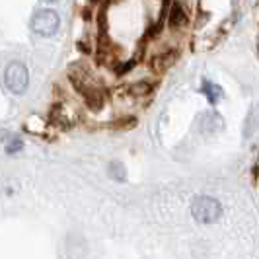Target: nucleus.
Masks as SVG:
<instances>
[{
  "mask_svg": "<svg viewBox=\"0 0 259 259\" xmlns=\"http://www.w3.org/2000/svg\"><path fill=\"white\" fill-rule=\"evenodd\" d=\"M59 16L55 10H39L31 18V29L39 35H53L59 29Z\"/></svg>",
  "mask_w": 259,
  "mask_h": 259,
  "instance_id": "obj_4",
  "label": "nucleus"
},
{
  "mask_svg": "<svg viewBox=\"0 0 259 259\" xmlns=\"http://www.w3.org/2000/svg\"><path fill=\"white\" fill-rule=\"evenodd\" d=\"M107 171H109V178H111V180H115V182H125V180H127L125 166H123V164H119V162H111V164H109V168H107Z\"/></svg>",
  "mask_w": 259,
  "mask_h": 259,
  "instance_id": "obj_10",
  "label": "nucleus"
},
{
  "mask_svg": "<svg viewBox=\"0 0 259 259\" xmlns=\"http://www.w3.org/2000/svg\"><path fill=\"white\" fill-rule=\"evenodd\" d=\"M131 92H133V96H146L152 92V86L148 82H137L131 86Z\"/></svg>",
  "mask_w": 259,
  "mask_h": 259,
  "instance_id": "obj_11",
  "label": "nucleus"
},
{
  "mask_svg": "<svg viewBox=\"0 0 259 259\" xmlns=\"http://www.w3.org/2000/svg\"><path fill=\"white\" fill-rule=\"evenodd\" d=\"M4 84L14 94H24L27 84H29V74H27L26 65L14 61V63L6 66V70H4Z\"/></svg>",
  "mask_w": 259,
  "mask_h": 259,
  "instance_id": "obj_3",
  "label": "nucleus"
},
{
  "mask_svg": "<svg viewBox=\"0 0 259 259\" xmlns=\"http://www.w3.org/2000/svg\"><path fill=\"white\" fill-rule=\"evenodd\" d=\"M191 214L195 217L197 222H203V224H212L221 219L222 207L221 203L212 197H197L191 205Z\"/></svg>",
  "mask_w": 259,
  "mask_h": 259,
  "instance_id": "obj_2",
  "label": "nucleus"
},
{
  "mask_svg": "<svg viewBox=\"0 0 259 259\" xmlns=\"http://www.w3.org/2000/svg\"><path fill=\"white\" fill-rule=\"evenodd\" d=\"M199 129L205 135H212V133H219L222 129V117L208 111V113H203L201 115V121H199Z\"/></svg>",
  "mask_w": 259,
  "mask_h": 259,
  "instance_id": "obj_6",
  "label": "nucleus"
},
{
  "mask_svg": "<svg viewBox=\"0 0 259 259\" xmlns=\"http://www.w3.org/2000/svg\"><path fill=\"white\" fill-rule=\"evenodd\" d=\"M22 148V141L20 139H14L12 143L8 144V152H16V150H20Z\"/></svg>",
  "mask_w": 259,
  "mask_h": 259,
  "instance_id": "obj_12",
  "label": "nucleus"
},
{
  "mask_svg": "<svg viewBox=\"0 0 259 259\" xmlns=\"http://www.w3.org/2000/svg\"><path fill=\"white\" fill-rule=\"evenodd\" d=\"M168 24L171 27H183L187 24V12H185V6L183 4H174L171 6Z\"/></svg>",
  "mask_w": 259,
  "mask_h": 259,
  "instance_id": "obj_7",
  "label": "nucleus"
},
{
  "mask_svg": "<svg viewBox=\"0 0 259 259\" xmlns=\"http://www.w3.org/2000/svg\"><path fill=\"white\" fill-rule=\"evenodd\" d=\"M176 59H178V51L158 53L156 57L150 59V68L154 70L156 74H162V72H166L169 66L176 63Z\"/></svg>",
  "mask_w": 259,
  "mask_h": 259,
  "instance_id": "obj_5",
  "label": "nucleus"
},
{
  "mask_svg": "<svg viewBox=\"0 0 259 259\" xmlns=\"http://www.w3.org/2000/svg\"><path fill=\"white\" fill-rule=\"evenodd\" d=\"M88 74H90V72H86V70H82V68H74V70L70 72V82H72L74 88L86 98V104L90 105L92 109L98 111V109L104 105L105 96H104V92H102V88L96 86Z\"/></svg>",
  "mask_w": 259,
  "mask_h": 259,
  "instance_id": "obj_1",
  "label": "nucleus"
},
{
  "mask_svg": "<svg viewBox=\"0 0 259 259\" xmlns=\"http://www.w3.org/2000/svg\"><path fill=\"white\" fill-rule=\"evenodd\" d=\"M203 94L207 96V100H208V104H217L219 100L222 98V90H221V86H217V84H210V82H205L203 84Z\"/></svg>",
  "mask_w": 259,
  "mask_h": 259,
  "instance_id": "obj_8",
  "label": "nucleus"
},
{
  "mask_svg": "<svg viewBox=\"0 0 259 259\" xmlns=\"http://www.w3.org/2000/svg\"><path fill=\"white\" fill-rule=\"evenodd\" d=\"M255 131H259V107H253L246 121V137H251Z\"/></svg>",
  "mask_w": 259,
  "mask_h": 259,
  "instance_id": "obj_9",
  "label": "nucleus"
}]
</instances>
